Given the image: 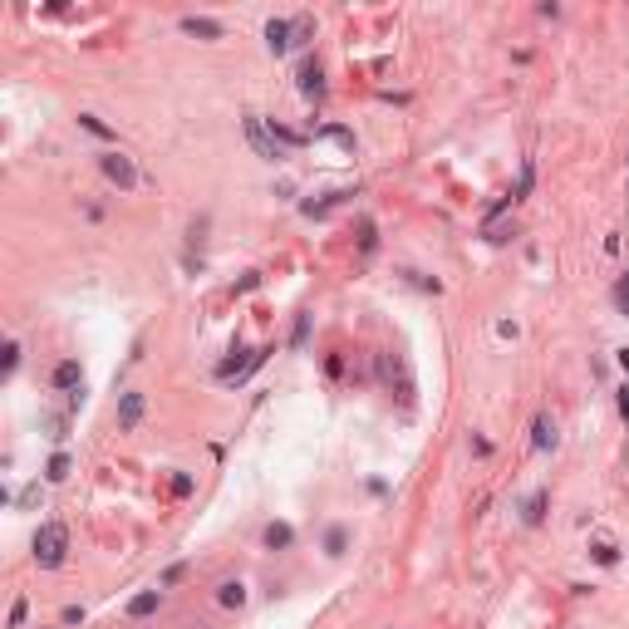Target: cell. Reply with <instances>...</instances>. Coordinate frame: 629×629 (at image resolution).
Masks as SVG:
<instances>
[{
    "mask_svg": "<svg viewBox=\"0 0 629 629\" xmlns=\"http://www.w3.org/2000/svg\"><path fill=\"white\" fill-rule=\"evenodd\" d=\"M64 551H69V531L59 522H45L35 531V565L40 570H54V565H64Z\"/></svg>",
    "mask_w": 629,
    "mask_h": 629,
    "instance_id": "1",
    "label": "cell"
},
{
    "mask_svg": "<svg viewBox=\"0 0 629 629\" xmlns=\"http://www.w3.org/2000/svg\"><path fill=\"white\" fill-rule=\"evenodd\" d=\"M241 128H246V138H251V148H256V153H261L266 163H281V158H286V148L276 143V133H271V128H266V123H261L256 113H246V118H241Z\"/></svg>",
    "mask_w": 629,
    "mask_h": 629,
    "instance_id": "2",
    "label": "cell"
},
{
    "mask_svg": "<svg viewBox=\"0 0 629 629\" xmlns=\"http://www.w3.org/2000/svg\"><path fill=\"white\" fill-rule=\"evenodd\" d=\"M99 167H104L108 182H118L123 192H133V187L143 182V177H138V167H133V158H123V153H104V158H99Z\"/></svg>",
    "mask_w": 629,
    "mask_h": 629,
    "instance_id": "3",
    "label": "cell"
},
{
    "mask_svg": "<svg viewBox=\"0 0 629 629\" xmlns=\"http://www.w3.org/2000/svg\"><path fill=\"white\" fill-rule=\"evenodd\" d=\"M138 423H143V394H123V399H118V428L133 433Z\"/></svg>",
    "mask_w": 629,
    "mask_h": 629,
    "instance_id": "4",
    "label": "cell"
},
{
    "mask_svg": "<svg viewBox=\"0 0 629 629\" xmlns=\"http://www.w3.org/2000/svg\"><path fill=\"white\" fill-rule=\"evenodd\" d=\"M300 94H305V99H324V74H319L314 59L300 64Z\"/></svg>",
    "mask_w": 629,
    "mask_h": 629,
    "instance_id": "5",
    "label": "cell"
},
{
    "mask_svg": "<svg viewBox=\"0 0 629 629\" xmlns=\"http://www.w3.org/2000/svg\"><path fill=\"white\" fill-rule=\"evenodd\" d=\"M266 45H271L276 54H286V49H290V25H286V20H271V25H266Z\"/></svg>",
    "mask_w": 629,
    "mask_h": 629,
    "instance_id": "6",
    "label": "cell"
},
{
    "mask_svg": "<svg viewBox=\"0 0 629 629\" xmlns=\"http://www.w3.org/2000/svg\"><path fill=\"white\" fill-rule=\"evenodd\" d=\"M182 30H187V35H202V40H216V35H221V25L207 20V15H187V20H182Z\"/></svg>",
    "mask_w": 629,
    "mask_h": 629,
    "instance_id": "7",
    "label": "cell"
},
{
    "mask_svg": "<svg viewBox=\"0 0 629 629\" xmlns=\"http://www.w3.org/2000/svg\"><path fill=\"white\" fill-rule=\"evenodd\" d=\"M79 379H84V374H79L74 359H64V364L54 369V389H79Z\"/></svg>",
    "mask_w": 629,
    "mask_h": 629,
    "instance_id": "8",
    "label": "cell"
},
{
    "mask_svg": "<svg viewBox=\"0 0 629 629\" xmlns=\"http://www.w3.org/2000/svg\"><path fill=\"white\" fill-rule=\"evenodd\" d=\"M158 600H163L158 590H148V595H133V600H128V615H133V620H143V615H153V610H158Z\"/></svg>",
    "mask_w": 629,
    "mask_h": 629,
    "instance_id": "9",
    "label": "cell"
},
{
    "mask_svg": "<svg viewBox=\"0 0 629 629\" xmlns=\"http://www.w3.org/2000/svg\"><path fill=\"white\" fill-rule=\"evenodd\" d=\"M531 442L546 452V447H555V428H551V418H536V433H531Z\"/></svg>",
    "mask_w": 629,
    "mask_h": 629,
    "instance_id": "10",
    "label": "cell"
},
{
    "mask_svg": "<svg viewBox=\"0 0 629 629\" xmlns=\"http://www.w3.org/2000/svg\"><path fill=\"white\" fill-rule=\"evenodd\" d=\"M216 600H221V605H226V610H231V605H241V600H246V590H241V585H236V580H226V585H221V590H216Z\"/></svg>",
    "mask_w": 629,
    "mask_h": 629,
    "instance_id": "11",
    "label": "cell"
},
{
    "mask_svg": "<svg viewBox=\"0 0 629 629\" xmlns=\"http://www.w3.org/2000/svg\"><path fill=\"white\" fill-rule=\"evenodd\" d=\"M266 546H290V526H266Z\"/></svg>",
    "mask_w": 629,
    "mask_h": 629,
    "instance_id": "12",
    "label": "cell"
},
{
    "mask_svg": "<svg viewBox=\"0 0 629 629\" xmlns=\"http://www.w3.org/2000/svg\"><path fill=\"white\" fill-rule=\"evenodd\" d=\"M64 472H69V457H64V452H59V457H54V462H49V482H64Z\"/></svg>",
    "mask_w": 629,
    "mask_h": 629,
    "instance_id": "13",
    "label": "cell"
},
{
    "mask_svg": "<svg viewBox=\"0 0 629 629\" xmlns=\"http://www.w3.org/2000/svg\"><path fill=\"white\" fill-rule=\"evenodd\" d=\"M541 507H546V497H541V492H536V497H531V502H526V522H541Z\"/></svg>",
    "mask_w": 629,
    "mask_h": 629,
    "instance_id": "14",
    "label": "cell"
},
{
    "mask_svg": "<svg viewBox=\"0 0 629 629\" xmlns=\"http://www.w3.org/2000/svg\"><path fill=\"white\" fill-rule=\"evenodd\" d=\"M79 123H84V128H89V133H99V138H108V128H104V123H99V118H94V113H84V118H79Z\"/></svg>",
    "mask_w": 629,
    "mask_h": 629,
    "instance_id": "15",
    "label": "cell"
},
{
    "mask_svg": "<svg viewBox=\"0 0 629 629\" xmlns=\"http://www.w3.org/2000/svg\"><path fill=\"white\" fill-rule=\"evenodd\" d=\"M20 620H25V600H15V605H10V629H20Z\"/></svg>",
    "mask_w": 629,
    "mask_h": 629,
    "instance_id": "16",
    "label": "cell"
},
{
    "mask_svg": "<svg viewBox=\"0 0 629 629\" xmlns=\"http://www.w3.org/2000/svg\"><path fill=\"white\" fill-rule=\"evenodd\" d=\"M615 300H620V305H625V310H629V281H620V290H615Z\"/></svg>",
    "mask_w": 629,
    "mask_h": 629,
    "instance_id": "17",
    "label": "cell"
}]
</instances>
